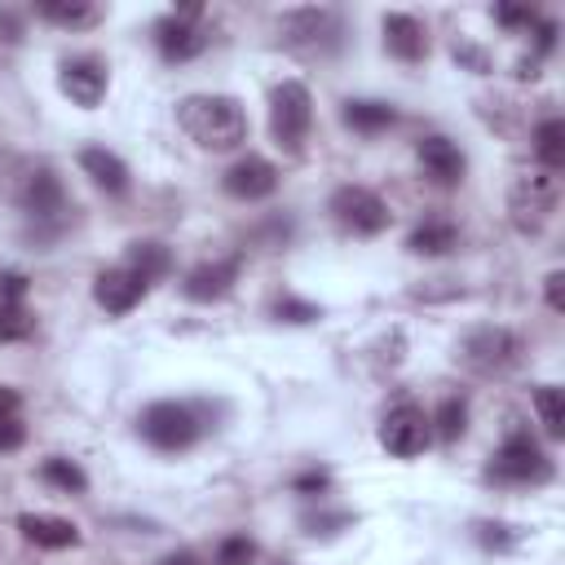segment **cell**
I'll return each mask as SVG.
<instances>
[{
    "label": "cell",
    "mask_w": 565,
    "mask_h": 565,
    "mask_svg": "<svg viewBox=\"0 0 565 565\" xmlns=\"http://www.w3.org/2000/svg\"><path fill=\"white\" fill-rule=\"evenodd\" d=\"M238 269H243V256H221V260H203L185 274L181 282V296L194 300V305H212V300H225L238 282Z\"/></svg>",
    "instance_id": "11"
},
{
    "label": "cell",
    "mask_w": 565,
    "mask_h": 565,
    "mask_svg": "<svg viewBox=\"0 0 565 565\" xmlns=\"http://www.w3.org/2000/svg\"><path fill=\"white\" fill-rule=\"evenodd\" d=\"M146 282L128 269V265H115V269H102L97 278H93V300L106 309V313H115V318H124V313H132L141 300H146Z\"/></svg>",
    "instance_id": "13"
},
{
    "label": "cell",
    "mask_w": 565,
    "mask_h": 565,
    "mask_svg": "<svg viewBox=\"0 0 565 565\" xmlns=\"http://www.w3.org/2000/svg\"><path fill=\"white\" fill-rule=\"evenodd\" d=\"M543 291H547V305H552L556 313H565V274H561V269H552V274L543 278Z\"/></svg>",
    "instance_id": "36"
},
{
    "label": "cell",
    "mask_w": 565,
    "mask_h": 565,
    "mask_svg": "<svg viewBox=\"0 0 565 565\" xmlns=\"http://www.w3.org/2000/svg\"><path fill=\"white\" fill-rule=\"evenodd\" d=\"M26 300V278L22 274H0V305H22Z\"/></svg>",
    "instance_id": "34"
},
{
    "label": "cell",
    "mask_w": 565,
    "mask_h": 565,
    "mask_svg": "<svg viewBox=\"0 0 565 565\" xmlns=\"http://www.w3.org/2000/svg\"><path fill=\"white\" fill-rule=\"evenodd\" d=\"M415 159H419V168H424V177L433 181V185H459L463 181V172H468V159H463V150L450 141V137H441V132H433V137H419V146H415Z\"/></svg>",
    "instance_id": "12"
},
{
    "label": "cell",
    "mask_w": 565,
    "mask_h": 565,
    "mask_svg": "<svg viewBox=\"0 0 565 565\" xmlns=\"http://www.w3.org/2000/svg\"><path fill=\"white\" fill-rule=\"evenodd\" d=\"M278 31H282L287 44L318 49L322 40H335V35H340V18H335L331 9H291Z\"/></svg>",
    "instance_id": "16"
},
{
    "label": "cell",
    "mask_w": 565,
    "mask_h": 565,
    "mask_svg": "<svg viewBox=\"0 0 565 565\" xmlns=\"http://www.w3.org/2000/svg\"><path fill=\"white\" fill-rule=\"evenodd\" d=\"M154 49L168 57V62H190L207 49V31L194 22V18H181V13H168L154 22Z\"/></svg>",
    "instance_id": "14"
},
{
    "label": "cell",
    "mask_w": 565,
    "mask_h": 565,
    "mask_svg": "<svg viewBox=\"0 0 565 565\" xmlns=\"http://www.w3.org/2000/svg\"><path fill=\"white\" fill-rule=\"evenodd\" d=\"M486 477L499 486H543V481H552V459L543 455V446L530 433H512L494 450Z\"/></svg>",
    "instance_id": "5"
},
{
    "label": "cell",
    "mask_w": 565,
    "mask_h": 565,
    "mask_svg": "<svg viewBox=\"0 0 565 565\" xmlns=\"http://www.w3.org/2000/svg\"><path fill=\"white\" fill-rule=\"evenodd\" d=\"M221 185H225L230 199L260 203V199H269V194L278 190V168H274L269 159H260V154H243V159H234V163L225 168Z\"/></svg>",
    "instance_id": "9"
},
{
    "label": "cell",
    "mask_w": 565,
    "mask_h": 565,
    "mask_svg": "<svg viewBox=\"0 0 565 565\" xmlns=\"http://www.w3.org/2000/svg\"><path fill=\"white\" fill-rule=\"evenodd\" d=\"M124 265L150 287V282H159V278L172 274V252H168L163 243H154V238H141V243L128 247V260H124Z\"/></svg>",
    "instance_id": "22"
},
{
    "label": "cell",
    "mask_w": 565,
    "mask_h": 565,
    "mask_svg": "<svg viewBox=\"0 0 565 565\" xmlns=\"http://www.w3.org/2000/svg\"><path fill=\"white\" fill-rule=\"evenodd\" d=\"M278 565H291V561H278Z\"/></svg>",
    "instance_id": "39"
},
{
    "label": "cell",
    "mask_w": 565,
    "mask_h": 565,
    "mask_svg": "<svg viewBox=\"0 0 565 565\" xmlns=\"http://www.w3.org/2000/svg\"><path fill=\"white\" fill-rule=\"evenodd\" d=\"M26 441V424L18 415V406H0V455L4 450H18Z\"/></svg>",
    "instance_id": "31"
},
{
    "label": "cell",
    "mask_w": 565,
    "mask_h": 565,
    "mask_svg": "<svg viewBox=\"0 0 565 565\" xmlns=\"http://www.w3.org/2000/svg\"><path fill=\"white\" fill-rule=\"evenodd\" d=\"M428 441H433V424H428L424 406H415V402L393 406V411L384 415V424H380V446H384L393 459H415V455L428 450Z\"/></svg>",
    "instance_id": "8"
},
{
    "label": "cell",
    "mask_w": 565,
    "mask_h": 565,
    "mask_svg": "<svg viewBox=\"0 0 565 565\" xmlns=\"http://www.w3.org/2000/svg\"><path fill=\"white\" fill-rule=\"evenodd\" d=\"M18 207L26 212V216H35V221H62V212H66V190H62V181H57V172L53 168H31L26 177H22V185H18Z\"/></svg>",
    "instance_id": "10"
},
{
    "label": "cell",
    "mask_w": 565,
    "mask_h": 565,
    "mask_svg": "<svg viewBox=\"0 0 565 565\" xmlns=\"http://www.w3.org/2000/svg\"><path fill=\"white\" fill-rule=\"evenodd\" d=\"M40 477H44L53 490H62V494H84V490H88L84 468H79L75 459H66V455H49V459L40 463Z\"/></svg>",
    "instance_id": "25"
},
{
    "label": "cell",
    "mask_w": 565,
    "mask_h": 565,
    "mask_svg": "<svg viewBox=\"0 0 565 565\" xmlns=\"http://www.w3.org/2000/svg\"><path fill=\"white\" fill-rule=\"evenodd\" d=\"M159 565H199V556H194V552H185V547H181V552H168V556H163V561H159Z\"/></svg>",
    "instance_id": "38"
},
{
    "label": "cell",
    "mask_w": 565,
    "mask_h": 565,
    "mask_svg": "<svg viewBox=\"0 0 565 565\" xmlns=\"http://www.w3.org/2000/svg\"><path fill=\"white\" fill-rule=\"evenodd\" d=\"M256 561V543L247 534H230L216 543V565H252Z\"/></svg>",
    "instance_id": "29"
},
{
    "label": "cell",
    "mask_w": 565,
    "mask_h": 565,
    "mask_svg": "<svg viewBox=\"0 0 565 565\" xmlns=\"http://www.w3.org/2000/svg\"><path fill=\"white\" fill-rule=\"evenodd\" d=\"M331 216L340 230H349L358 238H375L388 230V203L366 185H340L331 194Z\"/></svg>",
    "instance_id": "7"
},
{
    "label": "cell",
    "mask_w": 565,
    "mask_h": 565,
    "mask_svg": "<svg viewBox=\"0 0 565 565\" xmlns=\"http://www.w3.org/2000/svg\"><path fill=\"white\" fill-rule=\"evenodd\" d=\"M35 18H44L62 31H88L102 22V4H93V0H35Z\"/></svg>",
    "instance_id": "20"
},
{
    "label": "cell",
    "mask_w": 565,
    "mask_h": 565,
    "mask_svg": "<svg viewBox=\"0 0 565 565\" xmlns=\"http://www.w3.org/2000/svg\"><path fill=\"white\" fill-rule=\"evenodd\" d=\"M181 132L203 150H238L247 141V110L225 93H190L177 102Z\"/></svg>",
    "instance_id": "1"
},
{
    "label": "cell",
    "mask_w": 565,
    "mask_h": 565,
    "mask_svg": "<svg viewBox=\"0 0 565 565\" xmlns=\"http://www.w3.org/2000/svg\"><path fill=\"white\" fill-rule=\"evenodd\" d=\"M79 168H84V177L97 185V190H106V194H128V163L115 154V150H106V146H84L79 150Z\"/></svg>",
    "instance_id": "19"
},
{
    "label": "cell",
    "mask_w": 565,
    "mask_h": 565,
    "mask_svg": "<svg viewBox=\"0 0 565 565\" xmlns=\"http://www.w3.org/2000/svg\"><path fill=\"white\" fill-rule=\"evenodd\" d=\"M31 331H35V313L26 309V300L22 305H0V344L26 340Z\"/></svg>",
    "instance_id": "28"
},
{
    "label": "cell",
    "mask_w": 565,
    "mask_h": 565,
    "mask_svg": "<svg viewBox=\"0 0 565 565\" xmlns=\"http://www.w3.org/2000/svg\"><path fill=\"white\" fill-rule=\"evenodd\" d=\"M137 428H141V437H146L154 450H163V455L190 450V446L203 437V424H199L194 406H185V402H150V406L141 411V419H137Z\"/></svg>",
    "instance_id": "4"
},
{
    "label": "cell",
    "mask_w": 565,
    "mask_h": 565,
    "mask_svg": "<svg viewBox=\"0 0 565 565\" xmlns=\"http://www.w3.org/2000/svg\"><path fill=\"white\" fill-rule=\"evenodd\" d=\"M327 486H331V477H327L322 468H313V472H300V477L291 481V490H296V494H322Z\"/></svg>",
    "instance_id": "35"
},
{
    "label": "cell",
    "mask_w": 565,
    "mask_h": 565,
    "mask_svg": "<svg viewBox=\"0 0 565 565\" xmlns=\"http://www.w3.org/2000/svg\"><path fill=\"white\" fill-rule=\"evenodd\" d=\"M309 124H313V97H309V88L300 79H282L269 93V132H274V141L287 154H300L305 150V137H309Z\"/></svg>",
    "instance_id": "3"
},
{
    "label": "cell",
    "mask_w": 565,
    "mask_h": 565,
    "mask_svg": "<svg viewBox=\"0 0 565 565\" xmlns=\"http://www.w3.org/2000/svg\"><path fill=\"white\" fill-rule=\"evenodd\" d=\"M477 543H481V547H494V552H508V547L516 543V530L503 525V521H481V525H477Z\"/></svg>",
    "instance_id": "32"
},
{
    "label": "cell",
    "mask_w": 565,
    "mask_h": 565,
    "mask_svg": "<svg viewBox=\"0 0 565 565\" xmlns=\"http://www.w3.org/2000/svg\"><path fill=\"white\" fill-rule=\"evenodd\" d=\"M556 203H561V181L552 172H530L512 185L508 194V216L521 234H539L552 216H556Z\"/></svg>",
    "instance_id": "6"
},
{
    "label": "cell",
    "mask_w": 565,
    "mask_h": 565,
    "mask_svg": "<svg viewBox=\"0 0 565 565\" xmlns=\"http://www.w3.org/2000/svg\"><path fill=\"white\" fill-rule=\"evenodd\" d=\"M274 318H278V322H318L322 309L309 305V300H300V296H278V300H274Z\"/></svg>",
    "instance_id": "30"
},
{
    "label": "cell",
    "mask_w": 565,
    "mask_h": 565,
    "mask_svg": "<svg viewBox=\"0 0 565 565\" xmlns=\"http://www.w3.org/2000/svg\"><path fill=\"white\" fill-rule=\"evenodd\" d=\"M428 424H433V433L441 441H459L463 428H468V402L463 397H441V406H437V415Z\"/></svg>",
    "instance_id": "27"
},
{
    "label": "cell",
    "mask_w": 565,
    "mask_h": 565,
    "mask_svg": "<svg viewBox=\"0 0 565 565\" xmlns=\"http://www.w3.org/2000/svg\"><path fill=\"white\" fill-rule=\"evenodd\" d=\"M57 84H62V93H66L75 106L93 110V106L106 97V66H102L97 57H66L62 71H57Z\"/></svg>",
    "instance_id": "15"
},
{
    "label": "cell",
    "mask_w": 565,
    "mask_h": 565,
    "mask_svg": "<svg viewBox=\"0 0 565 565\" xmlns=\"http://www.w3.org/2000/svg\"><path fill=\"white\" fill-rule=\"evenodd\" d=\"M494 22H499V26H534L539 13H534V9H516V4H499V9H494Z\"/></svg>",
    "instance_id": "33"
},
{
    "label": "cell",
    "mask_w": 565,
    "mask_h": 565,
    "mask_svg": "<svg viewBox=\"0 0 565 565\" xmlns=\"http://www.w3.org/2000/svg\"><path fill=\"white\" fill-rule=\"evenodd\" d=\"M18 530H22L26 543H35V547H44V552H62V547H75V543H79L75 521L53 516V512H22V516H18Z\"/></svg>",
    "instance_id": "17"
},
{
    "label": "cell",
    "mask_w": 565,
    "mask_h": 565,
    "mask_svg": "<svg viewBox=\"0 0 565 565\" xmlns=\"http://www.w3.org/2000/svg\"><path fill=\"white\" fill-rule=\"evenodd\" d=\"M459 366L472 375H503L521 362V335L508 327H472L459 349H455Z\"/></svg>",
    "instance_id": "2"
},
{
    "label": "cell",
    "mask_w": 565,
    "mask_h": 565,
    "mask_svg": "<svg viewBox=\"0 0 565 565\" xmlns=\"http://www.w3.org/2000/svg\"><path fill=\"white\" fill-rule=\"evenodd\" d=\"M455 57L468 62L472 71H486V53H477V49H455Z\"/></svg>",
    "instance_id": "37"
},
{
    "label": "cell",
    "mask_w": 565,
    "mask_h": 565,
    "mask_svg": "<svg viewBox=\"0 0 565 565\" xmlns=\"http://www.w3.org/2000/svg\"><path fill=\"white\" fill-rule=\"evenodd\" d=\"M534 154H539L543 172H552V177L565 168V124H561L556 115L534 128Z\"/></svg>",
    "instance_id": "24"
},
{
    "label": "cell",
    "mask_w": 565,
    "mask_h": 565,
    "mask_svg": "<svg viewBox=\"0 0 565 565\" xmlns=\"http://www.w3.org/2000/svg\"><path fill=\"white\" fill-rule=\"evenodd\" d=\"M384 49L397 57V62H424L428 53V31L419 18L411 13H384Z\"/></svg>",
    "instance_id": "18"
},
{
    "label": "cell",
    "mask_w": 565,
    "mask_h": 565,
    "mask_svg": "<svg viewBox=\"0 0 565 565\" xmlns=\"http://www.w3.org/2000/svg\"><path fill=\"white\" fill-rule=\"evenodd\" d=\"M344 124H349L353 132L375 137V132H384V128L397 124V110H393L388 102H371V97H362V102H344Z\"/></svg>",
    "instance_id": "23"
},
{
    "label": "cell",
    "mask_w": 565,
    "mask_h": 565,
    "mask_svg": "<svg viewBox=\"0 0 565 565\" xmlns=\"http://www.w3.org/2000/svg\"><path fill=\"white\" fill-rule=\"evenodd\" d=\"M534 411H539V424H543V433L552 441L565 437V393L556 384H539L534 388Z\"/></svg>",
    "instance_id": "26"
},
{
    "label": "cell",
    "mask_w": 565,
    "mask_h": 565,
    "mask_svg": "<svg viewBox=\"0 0 565 565\" xmlns=\"http://www.w3.org/2000/svg\"><path fill=\"white\" fill-rule=\"evenodd\" d=\"M406 247H411L415 256H446V252L459 247V230H455V221H446V216H428V221H419V225L406 234Z\"/></svg>",
    "instance_id": "21"
}]
</instances>
